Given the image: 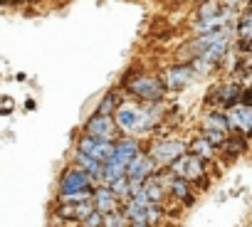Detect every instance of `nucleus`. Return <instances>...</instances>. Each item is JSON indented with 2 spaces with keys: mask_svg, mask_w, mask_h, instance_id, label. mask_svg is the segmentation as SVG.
<instances>
[{
  "mask_svg": "<svg viewBox=\"0 0 252 227\" xmlns=\"http://www.w3.org/2000/svg\"><path fill=\"white\" fill-rule=\"evenodd\" d=\"M101 222H104V215L94 210V212H92L84 222H79V225H84V227H101Z\"/></svg>",
  "mask_w": 252,
  "mask_h": 227,
  "instance_id": "nucleus-20",
  "label": "nucleus"
},
{
  "mask_svg": "<svg viewBox=\"0 0 252 227\" xmlns=\"http://www.w3.org/2000/svg\"><path fill=\"white\" fill-rule=\"evenodd\" d=\"M114 119L111 116H92V121L87 124V136H94V139H104V141H111L114 139Z\"/></svg>",
  "mask_w": 252,
  "mask_h": 227,
  "instance_id": "nucleus-9",
  "label": "nucleus"
},
{
  "mask_svg": "<svg viewBox=\"0 0 252 227\" xmlns=\"http://www.w3.org/2000/svg\"><path fill=\"white\" fill-rule=\"evenodd\" d=\"M92 212H94V200H92V202H82V205H77V222H84Z\"/></svg>",
  "mask_w": 252,
  "mask_h": 227,
  "instance_id": "nucleus-17",
  "label": "nucleus"
},
{
  "mask_svg": "<svg viewBox=\"0 0 252 227\" xmlns=\"http://www.w3.org/2000/svg\"><path fill=\"white\" fill-rule=\"evenodd\" d=\"M237 96H240L237 86L227 84V86H220L215 94H210V101L215 99V101H220V104H225V106H230V109H232V101H237Z\"/></svg>",
  "mask_w": 252,
  "mask_h": 227,
  "instance_id": "nucleus-14",
  "label": "nucleus"
},
{
  "mask_svg": "<svg viewBox=\"0 0 252 227\" xmlns=\"http://www.w3.org/2000/svg\"><path fill=\"white\" fill-rule=\"evenodd\" d=\"M205 126L215 129V131H222V134H230V121L225 116H220V114H213V116H208Z\"/></svg>",
  "mask_w": 252,
  "mask_h": 227,
  "instance_id": "nucleus-16",
  "label": "nucleus"
},
{
  "mask_svg": "<svg viewBox=\"0 0 252 227\" xmlns=\"http://www.w3.org/2000/svg\"><path fill=\"white\" fill-rule=\"evenodd\" d=\"M72 227H84V225H79V222H74V225H72Z\"/></svg>",
  "mask_w": 252,
  "mask_h": 227,
  "instance_id": "nucleus-24",
  "label": "nucleus"
},
{
  "mask_svg": "<svg viewBox=\"0 0 252 227\" xmlns=\"http://www.w3.org/2000/svg\"><path fill=\"white\" fill-rule=\"evenodd\" d=\"M129 89H131L136 96L149 99V101H158V99H161V94H163L161 82H158V79H154V77H141V79L131 82V84H129Z\"/></svg>",
  "mask_w": 252,
  "mask_h": 227,
  "instance_id": "nucleus-8",
  "label": "nucleus"
},
{
  "mask_svg": "<svg viewBox=\"0 0 252 227\" xmlns=\"http://www.w3.org/2000/svg\"><path fill=\"white\" fill-rule=\"evenodd\" d=\"M203 139H205L208 143H213V146H225V141H227V134H222V131H215V129H210V126H203Z\"/></svg>",
  "mask_w": 252,
  "mask_h": 227,
  "instance_id": "nucleus-15",
  "label": "nucleus"
},
{
  "mask_svg": "<svg viewBox=\"0 0 252 227\" xmlns=\"http://www.w3.org/2000/svg\"><path fill=\"white\" fill-rule=\"evenodd\" d=\"M116 99H119L116 94H109V96L101 101V106H99V116H109V114H111V106L116 104Z\"/></svg>",
  "mask_w": 252,
  "mask_h": 227,
  "instance_id": "nucleus-19",
  "label": "nucleus"
},
{
  "mask_svg": "<svg viewBox=\"0 0 252 227\" xmlns=\"http://www.w3.org/2000/svg\"><path fill=\"white\" fill-rule=\"evenodd\" d=\"M240 37L242 40H250L252 37V13L242 18V23H240Z\"/></svg>",
  "mask_w": 252,
  "mask_h": 227,
  "instance_id": "nucleus-18",
  "label": "nucleus"
},
{
  "mask_svg": "<svg viewBox=\"0 0 252 227\" xmlns=\"http://www.w3.org/2000/svg\"><path fill=\"white\" fill-rule=\"evenodd\" d=\"M94 183H96V180H94L89 173H84L82 168L72 166V168H67V170L62 173V178H60V195L79 193V190H92Z\"/></svg>",
  "mask_w": 252,
  "mask_h": 227,
  "instance_id": "nucleus-2",
  "label": "nucleus"
},
{
  "mask_svg": "<svg viewBox=\"0 0 252 227\" xmlns=\"http://www.w3.org/2000/svg\"><path fill=\"white\" fill-rule=\"evenodd\" d=\"M190 82V69L188 67H173L166 72V84L173 86V89H181Z\"/></svg>",
  "mask_w": 252,
  "mask_h": 227,
  "instance_id": "nucleus-12",
  "label": "nucleus"
},
{
  "mask_svg": "<svg viewBox=\"0 0 252 227\" xmlns=\"http://www.w3.org/2000/svg\"><path fill=\"white\" fill-rule=\"evenodd\" d=\"M94 210L101 212V215L119 212L121 210V200L109 185H96L94 188Z\"/></svg>",
  "mask_w": 252,
  "mask_h": 227,
  "instance_id": "nucleus-6",
  "label": "nucleus"
},
{
  "mask_svg": "<svg viewBox=\"0 0 252 227\" xmlns=\"http://www.w3.org/2000/svg\"><path fill=\"white\" fill-rule=\"evenodd\" d=\"M136 153H139V143H136V141H121V143L114 146L111 158L119 161V163H124L126 168H129V163H131V158H134Z\"/></svg>",
  "mask_w": 252,
  "mask_h": 227,
  "instance_id": "nucleus-11",
  "label": "nucleus"
},
{
  "mask_svg": "<svg viewBox=\"0 0 252 227\" xmlns=\"http://www.w3.org/2000/svg\"><path fill=\"white\" fill-rule=\"evenodd\" d=\"M186 153V146L181 143V141H173V139H168V141H161V143H156L154 146V151H151V158H156V163L158 166H171L176 158H181Z\"/></svg>",
  "mask_w": 252,
  "mask_h": 227,
  "instance_id": "nucleus-5",
  "label": "nucleus"
},
{
  "mask_svg": "<svg viewBox=\"0 0 252 227\" xmlns=\"http://www.w3.org/2000/svg\"><path fill=\"white\" fill-rule=\"evenodd\" d=\"M227 121H230V129L240 126V129L250 131L252 129V106L250 104H235L227 111Z\"/></svg>",
  "mask_w": 252,
  "mask_h": 227,
  "instance_id": "nucleus-10",
  "label": "nucleus"
},
{
  "mask_svg": "<svg viewBox=\"0 0 252 227\" xmlns=\"http://www.w3.org/2000/svg\"><path fill=\"white\" fill-rule=\"evenodd\" d=\"M168 168H171V173H173L176 178H181V180H186V183H190V185H198L200 190L208 188V173H205V166H203V161H200L198 156L183 153V156L176 158Z\"/></svg>",
  "mask_w": 252,
  "mask_h": 227,
  "instance_id": "nucleus-1",
  "label": "nucleus"
},
{
  "mask_svg": "<svg viewBox=\"0 0 252 227\" xmlns=\"http://www.w3.org/2000/svg\"><path fill=\"white\" fill-rule=\"evenodd\" d=\"M77 151H82L84 156H89V158H94L99 163H106L111 158V153H114V143L104 141V139H94V136H82Z\"/></svg>",
  "mask_w": 252,
  "mask_h": 227,
  "instance_id": "nucleus-4",
  "label": "nucleus"
},
{
  "mask_svg": "<svg viewBox=\"0 0 252 227\" xmlns=\"http://www.w3.org/2000/svg\"><path fill=\"white\" fill-rule=\"evenodd\" d=\"M3 3H8V5H15V3H18V0H3Z\"/></svg>",
  "mask_w": 252,
  "mask_h": 227,
  "instance_id": "nucleus-23",
  "label": "nucleus"
},
{
  "mask_svg": "<svg viewBox=\"0 0 252 227\" xmlns=\"http://www.w3.org/2000/svg\"><path fill=\"white\" fill-rule=\"evenodd\" d=\"M158 227H163V225H158Z\"/></svg>",
  "mask_w": 252,
  "mask_h": 227,
  "instance_id": "nucleus-25",
  "label": "nucleus"
},
{
  "mask_svg": "<svg viewBox=\"0 0 252 227\" xmlns=\"http://www.w3.org/2000/svg\"><path fill=\"white\" fill-rule=\"evenodd\" d=\"M156 170H158V163H156L151 156L136 153V156L131 158L129 168H126V175H129V178H139V180H146V178H151Z\"/></svg>",
  "mask_w": 252,
  "mask_h": 227,
  "instance_id": "nucleus-7",
  "label": "nucleus"
},
{
  "mask_svg": "<svg viewBox=\"0 0 252 227\" xmlns=\"http://www.w3.org/2000/svg\"><path fill=\"white\" fill-rule=\"evenodd\" d=\"M245 67H247V69H250V72H252V55H250V57H247V62H245Z\"/></svg>",
  "mask_w": 252,
  "mask_h": 227,
  "instance_id": "nucleus-22",
  "label": "nucleus"
},
{
  "mask_svg": "<svg viewBox=\"0 0 252 227\" xmlns=\"http://www.w3.org/2000/svg\"><path fill=\"white\" fill-rule=\"evenodd\" d=\"M242 86H252V72L250 69L242 74Z\"/></svg>",
  "mask_w": 252,
  "mask_h": 227,
  "instance_id": "nucleus-21",
  "label": "nucleus"
},
{
  "mask_svg": "<svg viewBox=\"0 0 252 227\" xmlns=\"http://www.w3.org/2000/svg\"><path fill=\"white\" fill-rule=\"evenodd\" d=\"M146 121H149V116H146L139 106H121V109L116 111V116H114V124H116L121 131H126V134L144 129Z\"/></svg>",
  "mask_w": 252,
  "mask_h": 227,
  "instance_id": "nucleus-3",
  "label": "nucleus"
},
{
  "mask_svg": "<svg viewBox=\"0 0 252 227\" xmlns=\"http://www.w3.org/2000/svg\"><path fill=\"white\" fill-rule=\"evenodd\" d=\"M190 148H193V156H198L200 161H215V146L208 143L203 136L195 139V141L190 143Z\"/></svg>",
  "mask_w": 252,
  "mask_h": 227,
  "instance_id": "nucleus-13",
  "label": "nucleus"
}]
</instances>
